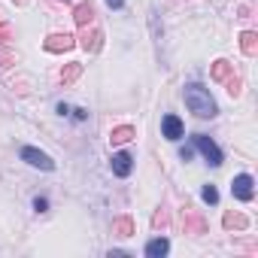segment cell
Listing matches in <instances>:
<instances>
[{"instance_id": "cell-1", "label": "cell", "mask_w": 258, "mask_h": 258, "mask_svg": "<svg viewBox=\"0 0 258 258\" xmlns=\"http://www.w3.org/2000/svg\"><path fill=\"white\" fill-rule=\"evenodd\" d=\"M185 106H188L198 118H213V115L219 112L213 94H210L204 85H185Z\"/></svg>"}, {"instance_id": "cell-22", "label": "cell", "mask_w": 258, "mask_h": 258, "mask_svg": "<svg viewBox=\"0 0 258 258\" xmlns=\"http://www.w3.org/2000/svg\"><path fill=\"white\" fill-rule=\"evenodd\" d=\"M191 155H195V152H191V146H185V149H179V158H182V161H188Z\"/></svg>"}, {"instance_id": "cell-17", "label": "cell", "mask_w": 258, "mask_h": 258, "mask_svg": "<svg viewBox=\"0 0 258 258\" xmlns=\"http://www.w3.org/2000/svg\"><path fill=\"white\" fill-rule=\"evenodd\" d=\"M225 228H246L249 225V219L246 216H240V213H225Z\"/></svg>"}, {"instance_id": "cell-15", "label": "cell", "mask_w": 258, "mask_h": 258, "mask_svg": "<svg viewBox=\"0 0 258 258\" xmlns=\"http://www.w3.org/2000/svg\"><path fill=\"white\" fill-rule=\"evenodd\" d=\"M167 249H170V243H167L164 237H158V240H152V243L146 246V255H149V258H164Z\"/></svg>"}, {"instance_id": "cell-13", "label": "cell", "mask_w": 258, "mask_h": 258, "mask_svg": "<svg viewBox=\"0 0 258 258\" xmlns=\"http://www.w3.org/2000/svg\"><path fill=\"white\" fill-rule=\"evenodd\" d=\"M112 234H118V237H131V234H134V222L127 219V216L112 219Z\"/></svg>"}, {"instance_id": "cell-3", "label": "cell", "mask_w": 258, "mask_h": 258, "mask_svg": "<svg viewBox=\"0 0 258 258\" xmlns=\"http://www.w3.org/2000/svg\"><path fill=\"white\" fill-rule=\"evenodd\" d=\"M255 182H252V176L249 173H240V176H234V182H231V191H234V198L237 201H252V195H255V188H252Z\"/></svg>"}, {"instance_id": "cell-9", "label": "cell", "mask_w": 258, "mask_h": 258, "mask_svg": "<svg viewBox=\"0 0 258 258\" xmlns=\"http://www.w3.org/2000/svg\"><path fill=\"white\" fill-rule=\"evenodd\" d=\"M73 19H76V25H79V28L94 25V7L88 4V0H82V4L76 7V13H73Z\"/></svg>"}, {"instance_id": "cell-24", "label": "cell", "mask_w": 258, "mask_h": 258, "mask_svg": "<svg viewBox=\"0 0 258 258\" xmlns=\"http://www.w3.org/2000/svg\"><path fill=\"white\" fill-rule=\"evenodd\" d=\"M106 4H109V7H112V10H118V7H121V4H124V0H106Z\"/></svg>"}, {"instance_id": "cell-2", "label": "cell", "mask_w": 258, "mask_h": 258, "mask_svg": "<svg viewBox=\"0 0 258 258\" xmlns=\"http://www.w3.org/2000/svg\"><path fill=\"white\" fill-rule=\"evenodd\" d=\"M195 146L201 149V155H204V158H207V161H210L213 167H219V164H222V149H219V146H216V143H213L210 137L198 134V137H195Z\"/></svg>"}, {"instance_id": "cell-12", "label": "cell", "mask_w": 258, "mask_h": 258, "mask_svg": "<svg viewBox=\"0 0 258 258\" xmlns=\"http://www.w3.org/2000/svg\"><path fill=\"white\" fill-rule=\"evenodd\" d=\"M231 73H234V64H228V61H216V64L210 67V76H213L216 82H225V79H231Z\"/></svg>"}, {"instance_id": "cell-7", "label": "cell", "mask_w": 258, "mask_h": 258, "mask_svg": "<svg viewBox=\"0 0 258 258\" xmlns=\"http://www.w3.org/2000/svg\"><path fill=\"white\" fill-rule=\"evenodd\" d=\"M185 234H207V219L191 207H185Z\"/></svg>"}, {"instance_id": "cell-5", "label": "cell", "mask_w": 258, "mask_h": 258, "mask_svg": "<svg viewBox=\"0 0 258 258\" xmlns=\"http://www.w3.org/2000/svg\"><path fill=\"white\" fill-rule=\"evenodd\" d=\"M22 158H25L28 164H34V167H40V170H52V167H55V161H52L46 152L31 149V146H28V149H22Z\"/></svg>"}, {"instance_id": "cell-25", "label": "cell", "mask_w": 258, "mask_h": 258, "mask_svg": "<svg viewBox=\"0 0 258 258\" xmlns=\"http://www.w3.org/2000/svg\"><path fill=\"white\" fill-rule=\"evenodd\" d=\"M16 4H28V0H16Z\"/></svg>"}, {"instance_id": "cell-11", "label": "cell", "mask_w": 258, "mask_h": 258, "mask_svg": "<svg viewBox=\"0 0 258 258\" xmlns=\"http://www.w3.org/2000/svg\"><path fill=\"white\" fill-rule=\"evenodd\" d=\"M240 49H243V55L255 58V55H258V34H255V31H246V34L240 37Z\"/></svg>"}, {"instance_id": "cell-20", "label": "cell", "mask_w": 258, "mask_h": 258, "mask_svg": "<svg viewBox=\"0 0 258 258\" xmlns=\"http://www.w3.org/2000/svg\"><path fill=\"white\" fill-rule=\"evenodd\" d=\"M152 225H155V228H164V225H167V210H158V213L152 216Z\"/></svg>"}, {"instance_id": "cell-6", "label": "cell", "mask_w": 258, "mask_h": 258, "mask_svg": "<svg viewBox=\"0 0 258 258\" xmlns=\"http://www.w3.org/2000/svg\"><path fill=\"white\" fill-rule=\"evenodd\" d=\"M100 40H103V34H100L94 25H88V28H82V40H79V46H82L85 52H97V49H100Z\"/></svg>"}, {"instance_id": "cell-21", "label": "cell", "mask_w": 258, "mask_h": 258, "mask_svg": "<svg viewBox=\"0 0 258 258\" xmlns=\"http://www.w3.org/2000/svg\"><path fill=\"white\" fill-rule=\"evenodd\" d=\"M225 82H228V94H231V97H237V94H240V79H234V76H231V79H225Z\"/></svg>"}, {"instance_id": "cell-16", "label": "cell", "mask_w": 258, "mask_h": 258, "mask_svg": "<svg viewBox=\"0 0 258 258\" xmlns=\"http://www.w3.org/2000/svg\"><path fill=\"white\" fill-rule=\"evenodd\" d=\"M79 73H82V64H67V67L58 73V79H61L64 85H70V82H76V79H79Z\"/></svg>"}, {"instance_id": "cell-4", "label": "cell", "mask_w": 258, "mask_h": 258, "mask_svg": "<svg viewBox=\"0 0 258 258\" xmlns=\"http://www.w3.org/2000/svg\"><path fill=\"white\" fill-rule=\"evenodd\" d=\"M73 46H76V40H73L70 34H52V37L43 43V49H46V52H55V55H58V52H67V49H73Z\"/></svg>"}, {"instance_id": "cell-18", "label": "cell", "mask_w": 258, "mask_h": 258, "mask_svg": "<svg viewBox=\"0 0 258 258\" xmlns=\"http://www.w3.org/2000/svg\"><path fill=\"white\" fill-rule=\"evenodd\" d=\"M204 201H207V204H219V191H216L213 185H204Z\"/></svg>"}, {"instance_id": "cell-19", "label": "cell", "mask_w": 258, "mask_h": 258, "mask_svg": "<svg viewBox=\"0 0 258 258\" xmlns=\"http://www.w3.org/2000/svg\"><path fill=\"white\" fill-rule=\"evenodd\" d=\"M13 40V28L10 25H0V46H7Z\"/></svg>"}, {"instance_id": "cell-14", "label": "cell", "mask_w": 258, "mask_h": 258, "mask_svg": "<svg viewBox=\"0 0 258 258\" xmlns=\"http://www.w3.org/2000/svg\"><path fill=\"white\" fill-rule=\"evenodd\" d=\"M131 140H134V127H115V131L109 134L112 146H124V143H131Z\"/></svg>"}, {"instance_id": "cell-10", "label": "cell", "mask_w": 258, "mask_h": 258, "mask_svg": "<svg viewBox=\"0 0 258 258\" xmlns=\"http://www.w3.org/2000/svg\"><path fill=\"white\" fill-rule=\"evenodd\" d=\"M131 155H127V152H115L112 155V173L115 176H127V173H131Z\"/></svg>"}, {"instance_id": "cell-8", "label": "cell", "mask_w": 258, "mask_h": 258, "mask_svg": "<svg viewBox=\"0 0 258 258\" xmlns=\"http://www.w3.org/2000/svg\"><path fill=\"white\" fill-rule=\"evenodd\" d=\"M161 131H164L167 140H179V137H182V121H179L176 115H164V118H161Z\"/></svg>"}, {"instance_id": "cell-23", "label": "cell", "mask_w": 258, "mask_h": 258, "mask_svg": "<svg viewBox=\"0 0 258 258\" xmlns=\"http://www.w3.org/2000/svg\"><path fill=\"white\" fill-rule=\"evenodd\" d=\"M46 207H49V204H46V201H43V198H37V201H34V210H37V213H43V210H46Z\"/></svg>"}]
</instances>
